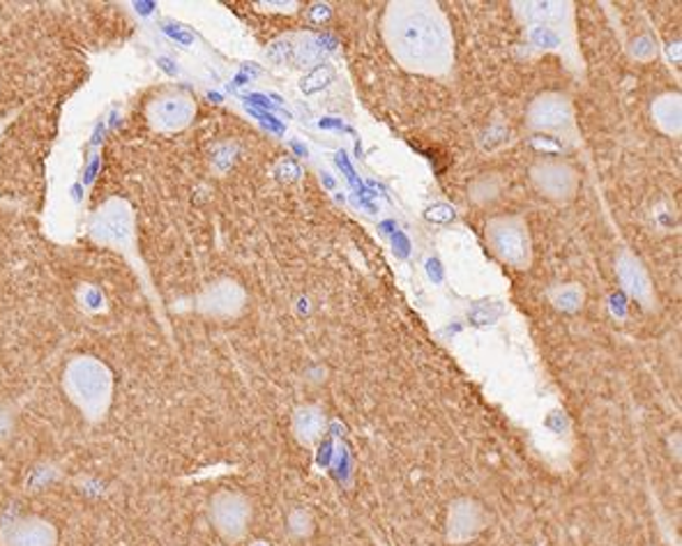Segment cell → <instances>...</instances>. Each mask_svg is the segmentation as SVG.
<instances>
[{
    "label": "cell",
    "instance_id": "obj_16",
    "mask_svg": "<svg viewBox=\"0 0 682 546\" xmlns=\"http://www.w3.org/2000/svg\"><path fill=\"white\" fill-rule=\"evenodd\" d=\"M500 190H503V182H500V178L487 175L483 180L473 182L468 196H471V201H475V204L485 206V204H489V201H494L500 194Z\"/></svg>",
    "mask_w": 682,
    "mask_h": 546
},
{
    "label": "cell",
    "instance_id": "obj_3",
    "mask_svg": "<svg viewBox=\"0 0 682 546\" xmlns=\"http://www.w3.org/2000/svg\"><path fill=\"white\" fill-rule=\"evenodd\" d=\"M90 235L102 247L130 250L134 245V210L123 198H109L90 219Z\"/></svg>",
    "mask_w": 682,
    "mask_h": 546
},
{
    "label": "cell",
    "instance_id": "obj_13",
    "mask_svg": "<svg viewBox=\"0 0 682 546\" xmlns=\"http://www.w3.org/2000/svg\"><path fill=\"white\" fill-rule=\"evenodd\" d=\"M326 432V415L316 407H300L293 415V436L300 445H314Z\"/></svg>",
    "mask_w": 682,
    "mask_h": 546
},
{
    "label": "cell",
    "instance_id": "obj_19",
    "mask_svg": "<svg viewBox=\"0 0 682 546\" xmlns=\"http://www.w3.org/2000/svg\"><path fill=\"white\" fill-rule=\"evenodd\" d=\"M632 53H634L636 58H641V60H648V58H653V56H655V45L650 43L648 37H641L638 43H634Z\"/></svg>",
    "mask_w": 682,
    "mask_h": 546
},
{
    "label": "cell",
    "instance_id": "obj_4",
    "mask_svg": "<svg viewBox=\"0 0 682 546\" xmlns=\"http://www.w3.org/2000/svg\"><path fill=\"white\" fill-rule=\"evenodd\" d=\"M487 238L491 250L500 260L514 268H528L533 260V247L526 221L521 217H494L487 225Z\"/></svg>",
    "mask_w": 682,
    "mask_h": 546
},
{
    "label": "cell",
    "instance_id": "obj_15",
    "mask_svg": "<svg viewBox=\"0 0 682 546\" xmlns=\"http://www.w3.org/2000/svg\"><path fill=\"white\" fill-rule=\"evenodd\" d=\"M565 12H568V5L553 3V0H535V3L521 5V14H524L531 24H537V26L558 24L560 19L565 16Z\"/></svg>",
    "mask_w": 682,
    "mask_h": 546
},
{
    "label": "cell",
    "instance_id": "obj_11",
    "mask_svg": "<svg viewBox=\"0 0 682 546\" xmlns=\"http://www.w3.org/2000/svg\"><path fill=\"white\" fill-rule=\"evenodd\" d=\"M485 523L487 514L483 505L473 498H459L448 512V537L454 544H466L485 529Z\"/></svg>",
    "mask_w": 682,
    "mask_h": 546
},
{
    "label": "cell",
    "instance_id": "obj_12",
    "mask_svg": "<svg viewBox=\"0 0 682 546\" xmlns=\"http://www.w3.org/2000/svg\"><path fill=\"white\" fill-rule=\"evenodd\" d=\"M616 270H618V279H620V284H623V289L632 298H636L641 305L650 307L653 305V284H650L648 272L644 270V266H641V263L630 252H623L618 256Z\"/></svg>",
    "mask_w": 682,
    "mask_h": 546
},
{
    "label": "cell",
    "instance_id": "obj_17",
    "mask_svg": "<svg viewBox=\"0 0 682 546\" xmlns=\"http://www.w3.org/2000/svg\"><path fill=\"white\" fill-rule=\"evenodd\" d=\"M551 300L558 310L576 312L581 307V302H584V291H581L579 287H563L553 293Z\"/></svg>",
    "mask_w": 682,
    "mask_h": 546
},
{
    "label": "cell",
    "instance_id": "obj_9",
    "mask_svg": "<svg viewBox=\"0 0 682 546\" xmlns=\"http://www.w3.org/2000/svg\"><path fill=\"white\" fill-rule=\"evenodd\" d=\"M572 123V105L560 93H541L528 107V125L537 132H558Z\"/></svg>",
    "mask_w": 682,
    "mask_h": 546
},
{
    "label": "cell",
    "instance_id": "obj_5",
    "mask_svg": "<svg viewBox=\"0 0 682 546\" xmlns=\"http://www.w3.org/2000/svg\"><path fill=\"white\" fill-rule=\"evenodd\" d=\"M210 523L227 544L243 542L252 523V502L238 492H217L210 500Z\"/></svg>",
    "mask_w": 682,
    "mask_h": 546
},
{
    "label": "cell",
    "instance_id": "obj_8",
    "mask_svg": "<svg viewBox=\"0 0 682 546\" xmlns=\"http://www.w3.org/2000/svg\"><path fill=\"white\" fill-rule=\"evenodd\" d=\"M0 546H58V531L42 517H16L0 529Z\"/></svg>",
    "mask_w": 682,
    "mask_h": 546
},
{
    "label": "cell",
    "instance_id": "obj_14",
    "mask_svg": "<svg viewBox=\"0 0 682 546\" xmlns=\"http://www.w3.org/2000/svg\"><path fill=\"white\" fill-rule=\"evenodd\" d=\"M655 123L665 130L667 134H680V116H682V105L680 95H661L655 107H653Z\"/></svg>",
    "mask_w": 682,
    "mask_h": 546
},
{
    "label": "cell",
    "instance_id": "obj_7",
    "mask_svg": "<svg viewBox=\"0 0 682 546\" xmlns=\"http://www.w3.org/2000/svg\"><path fill=\"white\" fill-rule=\"evenodd\" d=\"M531 178L537 192L551 201H570L579 187L576 171L570 165H565V161L556 159L537 161L531 169Z\"/></svg>",
    "mask_w": 682,
    "mask_h": 546
},
{
    "label": "cell",
    "instance_id": "obj_20",
    "mask_svg": "<svg viewBox=\"0 0 682 546\" xmlns=\"http://www.w3.org/2000/svg\"><path fill=\"white\" fill-rule=\"evenodd\" d=\"M452 217H454V213L446 204H436L427 210V219H431V221H450Z\"/></svg>",
    "mask_w": 682,
    "mask_h": 546
},
{
    "label": "cell",
    "instance_id": "obj_6",
    "mask_svg": "<svg viewBox=\"0 0 682 546\" xmlns=\"http://www.w3.org/2000/svg\"><path fill=\"white\" fill-rule=\"evenodd\" d=\"M196 107L194 99L185 93H167L159 95L148 105V120L157 132H180L190 128L194 120Z\"/></svg>",
    "mask_w": 682,
    "mask_h": 546
},
{
    "label": "cell",
    "instance_id": "obj_10",
    "mask_svg": "<svg viewBox=\"0 0 682 546\" xmlns=\"http://www.w3.org/2000/svg\"><path fill=\"white\" fill-rule=\"evenodd\" d=\"M245 307V291L231 279L210 284L198 295V312L210 318H233Z\"/></svg>",
    "mask_w": 682,
    "mask_h": 546
},
{
    "label": "cell",
    "instance_id": "obj_18",
    "mask_svg": "<svg viewBox=\"0 0 682 546\" xmlns=\"http://www.w3.org/2000/svg\"><path fill=\"white\" fill-rule=\"evenodd\" d=\"M16 424V409L8 401H0V448L12 438Z\"/></svg>",
    "mask_w": 682,
    "mask_h": 546
},
{
    "label": "cell",
    "instance_id": "obj_1",
    "mask_svg": "<svg viewBox=\"0 0 682 546\" xmlns=\"http://www.w3.org/2000/svg\"><path fill=\"white\" fill-rule=\"evenodd\" d=\"M383 33L390 51L401 65L427 74L448 70L452 58L450 35L436 8L425 3L390 5Z\"/></svg>",
    "mask_w": 682,
    "mask_h": 546
},
{
    "label": "cell",
    "instance_id": "obj_2",
    "mask_svg": "<svg viewBox=\"0 0 682 546\" xmlns=\"http://www.w3.org/2000/svg\"><path fill=\"white\" fill-rule=\"evenodd\" d=\"M63 388L78 413L90 422L105 420L111 409L113 374L102 360L93 355H78L68 362Z\"/></svg>",
    "mask_w": 682,
    "mask_h": 546
}]
</instances>
